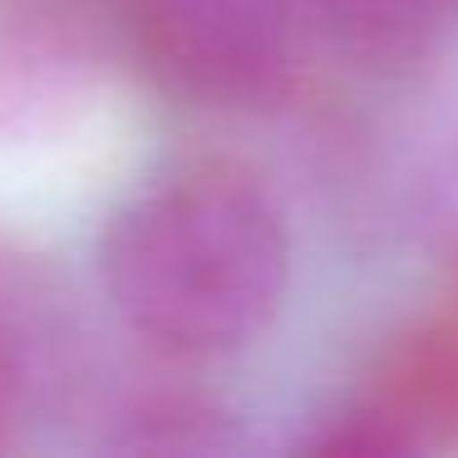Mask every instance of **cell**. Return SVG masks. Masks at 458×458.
Masks as SVG:
<instances>
[{
    "label": "cell",
    "instance_id": "1",
    "mask_svg": "<svg viewBox=\"0 0 458 458\" xmlns=\"http://www.w3.org/2000/svg\"><path fill=\"white\" fill-rule=\"evenodd\" d=\"M99 276L123 326L173 355H232L286 291V227L251 178L217 163L168 168L109 217Z\"/></svg>",
    "mask_w": 458,
    "mask_h": 458
},
{
    "label": "cell",
    "instance_id": "2",
    "mask_svg": "<svg viewBox=\"0 0 458 458\" xmlns=\"http://www.w3.org/2000/svg\"><path fill=\"white\" fill-rule=\"evenodd\" d=\"M153 70L198 99H247L276 74L291 0H139Z\"/></svg>",
    "mask_w": 458,
    "mask_h": 458
},
{
    "label": "cell",
    "instance_id": "3",
    "mask_svg": "<svg viewBox=\"0 0 458 458\" xmlns=\"http://www.w3.org/2000/svg\"><path fill=\"white\" fill-rule=\"evenodd\" d=\"M320 21L365 64H424L458 35V0H316Z\"/></svg>",
    "mask_w": 458,
    "mask_h": 458
}]
</instances>
